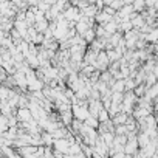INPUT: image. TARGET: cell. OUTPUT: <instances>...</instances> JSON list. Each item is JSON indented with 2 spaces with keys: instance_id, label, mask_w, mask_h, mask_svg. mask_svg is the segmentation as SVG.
Masks as SVG:
<instances>
[{
  "instance_id": "cell-8",
  "label": "cell",
  "mask_w": 158,
  "mask_h": 158,
  "mask_svg": "<svg viewBox=\"0 0 158 158\" xmlns=\"http://www.w3.org/2000/svg\"><path fill=\"white\" fill-rule=\"evenodd\" d=\"M154 73L157 74V78H158V67H155V68H154Z\"/></svg>"
},
{
  "instance_id": "cell-6",
  "label": "cell",
  "mask_w": 158,
  "mask_h": 158,
  "mask_svg": "<svg viewBox=\"0 0 158 158\" xmlns=\"http://www.w3.org/2000/svg\"><path fill=\"white\" fill-rule=\"evenodd\" d=\"M115 28H116L115 24H109L107 26H105V31H107V33H115Z\"/></svg>"
},
{
  "instance_id": "cell-2",
  "label": "cell",
  "mask_w": 158,
  "mask_h": 158,
  "mask_svg": "<svg viewBox=\"0 0 158 158\" xmlns=\"http://www.w3.org/2000/svg\"><path fill=\"white\" fill-rule=\"evenodd\" d=\"M126 121H127V116L126 115H123V113H118V115H115L113 116V123L115 124H126Z\"/></svg>"
},
{
  "instance_id": "cell-5",
  "label": "cell",
  "mask_w": 158,
  "mask_h": 158,
  "mask_svg": "<svg viewBox=\"0 0 158 158\" xmlns=\"http://www.w3.org/2000/svg\"><path fill=\"white\" fill-rule=\"evenodd\" d=\"M124 84H126V88H127V90H130V88L135 87V84H137V82H133V81H130V78H127V79H124Z\"/></svg>"
},
{
  "instance_id": "cell-4",
  "label": "cell",
  "mask_w": 158,
  "mask_h": 158,
  "mask_svg": "<svg viewBox=\"0 0 158 158\" xmlns=\"http://www.w3.org/2000/svg\"><path fill=\"white\" fill-rule=\"evenodd\" d=\"M109 59L110 61H116V59H119V53L118 51H109Z\"/></svg>"
},
{
  "instance_id": "cell-3",
  "label": "cell",
  "mask_w": 158,
  "mask_h": 158,
  "mask_svg": "<svg viewBox=\"0 0 158 158\" xmlns=\"http://www.w3.org/2000/svg\"><path fill=\"white\" fill-rule=\"evenodd\" d=\"M85 124H87V126H93V127H96V126H98L96 116H90V118H87V119H85Z\"/></svg>"
},
{
  "instance_id": "cell-7",
  "label": "cell",
  "mask_w": 158,
  "mask_h": 158,
  "mask_svg": "<svg viewBox=\"0 0 158 158\" xmlns=\"http://www.w3.org/2000/svg\"><path fill=\"white\" fill-rule=\"evenodd\" d=\"M141 6H143V0H135V8L141 10Z\"/></svg>"
},
{
  "instance_id": "cell-1",
  "label": "cell",
  "mask_w": 158,
  "mask_h": 158,
  "mask_svg": "<svg viewBox=\"0 0 158 158\" xmlns=\"http://www.w3.org/2000/svg\"><path fill=\"white\" fill-rule=\"evenodd\" d=\"M17 116H19V119L20 121H24V123H31L33 121V112H31V109H19V112H17Z\"/></svg>"
}]
</instances>
